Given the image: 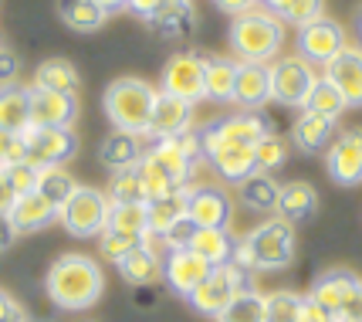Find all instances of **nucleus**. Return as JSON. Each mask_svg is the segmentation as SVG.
Listing matches in <instances>:
<instances>
[{
    "label": "nucleus",
    "mask_w": 362,
    "mask_h": 322,
    "mask_svg": "<svg viewBox=\"0 0 362 322\" xmlns=\"http://www.w3.org/2000/svg\"><path fill=\"white\" fill-rule=\"evenodd\" d=\"M45 292L47 299L64 312H81V309H92L102 292H105V272L98 268V261L88 255H62L51 272L45 278Z\"/></svg>",
    "instance_id": "obj_1"
},
{
    "label": "nucleus",
    "mask_w": 362,
    "mask_h": 322,
    "mask_svg": "<svg viewBox=\"0 0 362 322\" xmlns=\"http://www.w3.org/2000/svg\"><path fill=\"white\" fill-rule=\"evenodd\" d=\"M234 265L244 272H281L295 261V224L284 217H268L234 248Z\"/></svg>",
    "instance_id": "obj_2"
},
{
    "label": "nucleus",
    "mask_w": 362,
    "mask_h": 322,
    "mask_svg": "<svg viewBox=\"0 0 362 322\" xmlns=\"http://www.w3.org/2000/svg\"><path fill=\"white\" fill-rule=\"evenodd\" d=\"M230 51L240 62L268 64L284 45V21L271 14L268 7H254L247 14H237L230 24Z\"/></svg>",
    "instance_id": "obj_3"
},
{
    "label": "nucleus",
    "mask_w": 362,
    "mask_h": 322,
    "mask_svg": "<svg viewBox=\"0 0 362 322\" xmlns=\"http://www.w3.org/2000/svg\"><path fill=\"white\" fill-rule=\"evenodd\" d=\"M159 88H153L149 81L142 79H115L102 96V109L109 115V122L119 132H136L146 136L149 129V115L156 105Z\"/></svg>",
    "instance_id": "obj_4"
},
{
    "label": "nucleus",
    "mask_w": 362,
    "mask_h": 322,
    "mask_svg": "<svg viewBox=\"0 0 362 322\" xmlns=\"http://www.w3.org/2000/svg\"><path fill=\"white\" fill-rule=\"evenodd\" d=\"M109 193L95 190V187H78L68 197V204L58 210V221L75 238H98L109 224Z\"/></svg>",
    "instance_id": "obj_5"
},
{
    "label": "nucleus",
    "mask_w": 362,
    "mask_h": 322,
    "mask_svg": "<svg viewBox=\"0 0 362 322\" xmlns=\"http://www.w3.org/2000/svg\"><path fill=\"white\" fill-rule=\"evenodd\" d=\"M268 68H271V102L291 105V109H305V102H308V96H312V88L318 85L322 75H315V68L301 54H284Z\"/></svg>",
    "instance_id": "obj_6"
},
{
    "label": "nucleus",
    "mask_w": 362,
    "mask_h": 322,
    "mask_svg": "<svg viewBox=\"0 0 362 322\" xmlns=\"http://www.w3.org/2000/svg\"><path fill=\"white\" fill-rule=\"evenodd\" d=\"M247 275L240 265H234V261H227V265H217L214 272L206 275L204 282L193 289V295H189V306L197 309L200 316H221L223 309L230 306V299L234 295H240L244 289H251L247 285Z\"/></svg>",
    "instance_id": "obj_7"
},
{
    "label": "nucleus",
    "mask_w": 362,
    "mask_h": 322,
    "mask_svg": "<svg viewBox=\"0 0 362 322\" xmlns=\"http://www.w3.org/2000/svg\"><path fill=\"white\" fill-rule=\"evenodd\" d=\"M153 160L170 173V177L187 187L189 173L197 170V163L204 160V143H200V132H180V136H170V139H153V146L146 149Z\"/></svg>",
    "instance_id": "obj_8"
},
{
    "label": "nucleus",
    "mask_w": 362,
    "mask_h": 322,
    "mask_svg": "<svg viewBox=\"0 0 362 322\" xmlns=\"http://www.w3.org/2000/svg\"><path fill=\"white\" fill-rule=\"evenodd\" d=\"M204 79H206V58L197 51H176L170 62L163 64V88L166 96L187 98V102H200L204 96Z\"/></svg>",
    "instance_id": "obj_9"
},
{
    "label": "nucleus",
    "mask_w": 362,
    "mask_h": 322,
    "mask_svg": "<svg viewBox=\"0 0 362 322\" xmlns=\"http://www.w3.org/2000/svg\"><path fill=\"white\" fill-rule=\"evenodd\" d=\"M346 45L349 41H346L342 24L325 14L318 17V21H312V24L298 28V54L308 64H329Z\"/></svg>",
    "instance_id": "obj_10"
},
{
    "label": "nucleus",
    "mask_w": 362,
    "mask_h": 322,
    "mask_svg": "<svg viewBox=\"0 0 362 322\" xmlns=\"http://www.w3.org/2000/svg\"><path fill=\"white\" fill-rule=\"evenodd\" d=\"M24 143H28V163L31 166H64V160L75 156L78 139L71 129H24Z\"/></svg>",
    "instance_id": "obj_11"
},
{
    "label": "nucleus",
    "mask_w": 362,
    "mask_h": 322,
    "mask_svg": "<svg viewBox=\"0 0 362 322\" xmlns=\"http://www.w3.org/2000/svg\"><path fill=\"white\" fill-rule=\"evenodd\" d=\"M200 143H204V160L217 170V177L230 180V183H240L257 170L254 166V146L223 143V139H214V136H204V132H200Z\"/></svg>",
    "instance_id": "obj_12"
},
{
    "label": "nucleus",
    "mask_w": 362,
    "mask_h": 322,
    "mask_svg": "<svg viewBox=\"0 0 362 322\" xmlns=\"http://www.w3.org/2000/svg\"><path fill=\"white\" fill-rule=\"evenodd\" d=\"M325 170L339 187H359L362 183V129H349L335 136L325 153Z\"/></svg>",
    "instance_id": "obj_13"
},
{
    "label": "nucleus",
    "mask_w": 362,
    "mask_h": 322,
    "mask_svg": "<svg viewBox=\"0 0 362 322\" xmlns=\"http://www.w3.org/2000/svg\"><path fill=\"white\" fill-rule=\"evenodd\" d=\"M210 272H214V265L204 261L193 248H173L170 255L163 258V278H166V285H170L176 295H183V299H189L193 289H197Z\"/></svg>",
    "instance_id": "obj_14"
},
{
    "label": "nucleus",
    "mask_w": 362,
    "mask_h": 322,
    "mask_svg": "<svg viewBox=\"0 0 362 322\" xmlns=\"http://www.w3.org/2000/svg\"><path fill=\"white\" fill-rule=\"evenodd\" d=\"M274 132L271 119L261 109H240L234 115H223L217 122H210L204 129V136H214V139H223V143H244V146H254L261 136Z\"/></svg>",
    "instance_id": "obj_15"
},
{
    "label": "nucleus",
    "mask_w": 362,
    "mask_h": 322,
    "mask_svg": "<svg viewBox=\"0 0 362 322\" xmlns=\"http://www.w3.org/2000/svg\"><path fill=\"white\" fill-rule=\"evenodd\" d=\"M325 81L339 88L349 109H362V45H346L329 64H325Z\"/></svg>",
    "instance_id": "obj_16"
},
{
    "label": "nucleus",
    "mask_w": 362,
    "mask_h": 322,
    "mask_svg": "<svg viewBox=\"0 0 362 322\" xmlns=\"http://www.w3.org/2000/svg\"><path fill=\"white\" fill-rule=\"evenodd\" d=\"M78 119V98L64 92H47L31 85V126L34 129H71Z\"/></svg>",
    "instance_id": "obj_17"
},
{
    "label": "nucleus",
    "mask_w": 362,
    "mask_h": 322,
    "mask_svg": "<svg viewBox=\"0 0 362 322\" xmlns=\"http://www.w3.org/2000/svg\"><path fill=\"white\" fill-rule=\"evenodd\" d=\"M187 217L197 227H230L234 204H230V197L221 187H189Z\"/></svg>",
    "instance_id": "obj_18"
},
{
    "label": "nucleus",
    "mask_w": 362,
    "mask_h": 322,
    "mask_svg": "<svg viewBox=\"0 0 362 322\" xmlns=\"http://www.w3.org/2000/svg\"><path fill=\"white\" fill-rule=\"evenodd\" d=\"M189 126H193V102L159 92L156 105H153V115H149L146 136H149V139H170V136L187 132Z\"/></svg>",
    "instance_id": "obj_19"
},
{
    "label": "nucleus",
    "mask_w": 362,
    "mask_h": 322,
    "mask_svg": "<svg viewBox=\"0 0 362 322\" xmlns=\"http://www.w3.org/2000/svg\"><path fill=\"white\" fill-rule=\"evenodd\" d=\"M234 102L240 109H261L271 102V68L257 62H237Z\"/></svg>",
    "instance_id": "obj_20"
},
{
    "label": "nucleus",
    "mask_w": 362,
    "mask_h": 322,
    "mask_svg": "<svg viewBox=\"0 0 362 322\" xmlns=\"http://www.w3.org/2000/svg\"><path fill=\"white\" fill-rule=\"evenodd\" d=\"M11 221H14L17 234H34V231H45V227L58 221V207L37 190L21 193L14 200V207H11Z\"/></svg>",
    "instance_id": "obj_21"
},
{
    "label": "nucleus",
    "mask_w": 362,
    "mask_h": 322,
    "mask_svg": "<svg viewBox=\"0 0 362 322\" xmlns=\"http://www.w3.org/2000/svg\"><path fill=\"white\" fill-rule=\"evenodd\" d=\"M332 139H335V119H329V115L301 109V115L291 122V143L301 153H322L332 146Z\"/></svg>",
    "instance_id": "obj_22"
},
{
    "label": "nucleus",
    "mask_w": 362,
    "mask_h": 322,
    "mask_svg": "<svg viewBox=\"0 0 362 322\" xmlns=\"http://www.w3.org/2000/svg\"><path fill=\"white\" fill-rule=\"evenodd\" d=\"M0 129L4 132H24L31 129V88L24 85H0Z\"/></svg>",
    "instance_id": "obj_23"
},
{
    "label": "nucleus",
    "mask_w": 362,
    "mask_h": 322,
    "mask_svg": "<svg viewBox=\"0 0 362 322\" xmlns=\"http://www.w3.org/2000/svg\"><path fill=\"white\" fill-rule=\"evenodd\" d=\"M142 139L136 136V132H109L105 136V143H102V149H98V160L105 163V170H112V173H119V170H132L136 163L142 160Z\"/></svg>",
    "instance_id": "obj_24"
},
{
    "label": "nucleus",
    "mask_w": 362,
    "mask_h": 322,
    "mask_svg": "<svg viewBox=\"0 0 362 322\" xmlns=\"http://www.w3.org/2000/svg\"><path fill=\"white\" fill-rule=\"evenodd\" d=\"M115 268H119V275L126 278L129 285L146 289V285H153V282L163 278V258H159L156 251H149L146 244H139V248H132Z\"/></svg>",
    "instance_id": "obj_25"
},
{
    "label": "nucleus",
    "mask_w": 362,
    "mask_h": 322,
    "mask_svg": "<svg viewBox=\"0 0 362 322\" xmlns=\"http://www.w3.org/2000/svg\"><path fill=\"white\" fill-rule=\"evenodd\" d=\"M359 278L352 272H342V268H332V272H322L312 282V289H308V295L315 299L318 306H325L332 312V316H339V309H342V302H346V295L352 292V285H356Z\"/></svg>",
    "instance_id": "obj_26"
},
{
    "label": "nucleus",
    "mask_w": 362,
    "mask_h": 322,
    "mask_svg": "<svg viewBox=\"0 0 362 322\" xmlns=\"http://www.w3.org/2000/svg\"><path fill=\"white\" fill-rule=\"evenodd\" d=\"M278 197H281V183L271 177V173L254 170L247 180H240V200H244V207L247 210L274 214V210H278Z\"/></svg>",
    "instance_id": "obj_27"
},
{
    "label": "nucleus",
    "mask_w": 362,
    "mask_h": 322,
    "mask_svg": "<svg viewBox=\"0 0 362 322\" xmlns=\"http://www.w3.org/2000/svg\"><path fill=\"white\" fill-rule=\"evenodd\" d=\"M189 248L204 258V261H210V265L217 268V265H227V261L234 258L237 241L230 238V231H227V227H197Z\"/></svg>",
    "instance_id": "obj_28"
},
{
    "label": "nucleus",
    "mask_w": 362,
    "mask_h": 322,
    "mask_svg": "<svg viewBox=\"0 0 362 322\" xmlns=\"http://www.w3.org/2000/svg\"><path fill=\"white\" fill-rule=\"evenodd\" d=\"M318 210V193L312 183H305V180H295V183H288L281 187V197H278V217L284 221H305V217H312Z\"/></svg>",
    "instance_id": "obj_29"
},
{
    "label": "nucleus",
    "mask_w": 362,
    "mask_h": 322,
    "mask_svg": "<svg viewBox=\"0 0 362 322\" xmlns=\"http://www.w3.org/2000/svg\"><path fill=\"white\" fill-rule=\"evenodd\" d=\"M187 190L189 187H180V190L166 193V197L146 200V217H149V231L153 234H166L176 221L187 217Z\"/></svg>",
    "instance_id": "obj_30"
},
{
    "label": "nucleus",
    "mask_w": 362,
    "mask_h": 322,
    "mask_svg": "<svg viewBox=\"0 0 362 322\" xmlns=\"http://www.w3.org/2000/svg\"><path fill=\"white\" fill-rule=\"evenodd\" d=\"M34 88L78 96V71H75V64L64 62V58H47V62H41L37 71H34Z\"/></svg>",
    "instance_id": "obj_31"
},
{
    "label": "nucleus",
    "mask_w": 362,
    "mask_h": 322,
    "mask_svg": "<svg viewBox=\"0 0 362 322\" xmlns=\"http://www.w3.org/2000/svg\"><path fill=\"white\" fill-rule=\"evenodd\" d=\"M234 81H237V62H230V58H206V79H204L206 98L234 102Z\"/></svg>",
    "instance_id": "obj_32"
},
{
    "label": "nucleus",
    "mask_w": 362,
    "mask_h": 322,
    "mask_svg": "<svg viewBox=\"0 0 362 322\" xmlns=\"http://www.w3.org/2000/svg\"><path fill=\"white\" fill-rule=\"evenodd\" d=\"M58 14L71 31L78 34H92L105 24V11L95 0H58Z\"/></svg>",
    "instance_id": "obj_33"
},
{
    "label": "nucleus",
    "mask_w": 362,
    "mask_h": 322,
    "mask_svg": "<svg viewBox=\"0 0 362 322\" xmlns=\"http://www.w3.org/2000/svg\"><path fill=\"white\" fill-rule=\"evenodd\" d=\"M34 190L41 193V197H47L54 207L62 210L64 204H68V197L78 190V180L71 177L64 166H41L37 170V187Z\"/></svg>",
    "instance_id": "obj_34"
},
{
    "label": "nucleus",
    "mask_w": 362,
    "mask_h": 322,
    "mask_svg": "<svg viewBox=\"0 0 362 322\" xmlns=\"http://www.w3.org/2000/svg\"><path fill=\"white\" fill-rule=\"evenodd\" d=\"M193 21H197L193 7H159L156 14L149 17L153 31L166 41H180V38L193 34Z\"/></svg>",
    "instance_id": "obj_35"
},
{
    "label": "nucleus",
    "mask_w": 362,
    "mask_h": 322,
    "mask_svg": "<svg viewBox=\"0 0 362 322\" xmlns=\"http://www.w3.org/2000/svg\"><path fill=\"white\" fill-rule=\"evenodd\" d=\"M264 7H268L278 21H284V24L305 28V24H312V21L322 17L325 0H264Z\"/></svg>",
    "instance_id": "obj_36"
},
{
    "label": "nucleus",
    "mask_w": 362,
    "mask_h": 322,
    "mask_svg": "<svg viewBox=\"0 0 362 322\" xmlns=\"http://www.w3.org/2000/svg\"><path fill=\"white\" fill-rule=\"evenodd\" d=\"M109 231L129 234V238H139L149 231V217H146V204H112L109 207Z\"/></svg>",
    "instance_id": "obj_37"
},
{
    "label": "nucleus",
    "mask_w": 362,
    "mask_h": 322,
    "mask_svg": "<svg viewBox=\"0 0 362 322\" xmlns=\"http://www.w3.org/2000/svg\"><path fill=\"white\" fill-rule=\"evenodd\" d=\"M136 173L142 180V190H146V200H156V197H166V193L180 190V183H176L163 166H159L149 153H142V160L136 163Z\"/></svg>",
    "instance_id": "obj_38"
},
{
    "label": "nucleus",
    "mask_w": 362,
    "mask_h": 322,
    "mask_svg": "<svg viewBox=\"0 0 362 322\" xmlns=\"http://www.w3.org/2000/svg\"><path fill=\"white\" fill-rule=\"evenodd\" d=\"M217 322H264V295L244 289L240 295L230 299V306L217 316Z\"/></svg>",
    "instance_id": "obj_39"
},
{
    "label": "nucleus",
    "mask_w": 362,
    "mask_h": 322,
    "mask_svg": "<svg viewBox=\"0 0 362 322\" xmlns=\"http://www.w3.org/2000/svg\"><path fill=\"white\" fill-rule=\"evenodd\" d=\"M284 163H288V146H284L278 132H268V136H261L254 143V166L261 173H274V170H281Z\"/></svg>",
    "instance_id": "obj_40"
},
{
    "label": "nucleus",
    "mask_w": 362,
    "mask_h": 322,
    "mask_svg": "<svg viewBox=\"0 0 362 322\" xmlns=\"http://www.w3.org/2000/svg\"><path fill=\"white\" fill-rule=\"evenodd\" d=\"M305 109H308V113H318V115H329V119H339L349 105H346V98L339 96V88H335L332 81L318 79V85L312 88V96H308V102H305Z\"/></svg>",
    "instance_id": "obj_41"
},
{
    "label": "nucleus",
    "mask_w": 362,
    "mask_h": 322,
    "mask_svg": "<svg viewBox=\"0 0 362 322\" xmlns=\"http://www.w3.org/2000/svg\"><path fill=\"white\" fill-rule=\"evenodd\" d=\"M109 200L112 204H146V190H142V180H139V173H136V166L112 173Z\"/></svg>",
    "instance_id": "obj_42"
},
{
    "label": "nucleus",
    "mask_w": 362,
    "mask_h": 322,
    "mask_svg": "<svg viewBox=\"0 0 362 322\" xmlns=\"http://www.w3.org/2000/svg\"><path fill=\"white\" fill-rule=\"evenodd\" d=\"M301 295L295 292H271L264 295V322H298Z\"/></svg>",
    "instance_id": "obj_43"
},
{
    "label": "nucleus",
    "mask_w": 362,
    "mask_h": 322,
    "mask_svg": "<svg viewBox=\"0 0 362 322\" xmlns=\"http://www.w3.org/2000/svg\"><path fill=\"white\" fill-rule=\"evenodd\" d=\"M132 248H139V238H129V234H119V231H109V227L98 234V251H102V258H109L112 265H119Z\"/></svg>",
    "instance_id": "obj_44"
},
{
    "label": "nucleus",
    "mask_w": 362,
    "mask_h": 322,
    "mask_svg": "<svg viewBox=\"0 0 362 322\" xmlns=\"http://www.w3.org/2000/svg\"><path fill=\"white\" fill-rule=\"evenodd\" d=\"M11 163H28V143H24V132L0 129V170H7Z\"/></svg>",
    "instance_id": "obj_45"
},
{
    "label": "nucleus",
    "mask_w": 362,
    "mask_h": 322,
    "mask_svg": "<svg viewBox=\"0 0 362 322\" xmlns=\"http://www.w3.org/2000/svg\"><path fill=\"white\" fill-rule=\"evenodd\" d=\"M4 177L14 187L17 197H21V193H31L34 187H37V166H31V163H11V166L4 170Z\"/></svg>",
    "instance_id": "obj_46"
},
{
    "label": "nucleus",
    "mask_w": 362,
    "mask_h": 322,
    "mask_svg": "<svg viewBox=\"0 0 362 322\" xmlns=\"http://www.w3.org/2000/svg\"><path fill=\"white\" fill-rule=\"evenodd\" d=\"M335 322H362V278L346 295V302H342V309H339Z\"/></svg>",
    "instance_id": "obj_47"
},
{
    "label": "nucleus",
    "mask_w": 362,
    "mask_h": 322,
    "mask_svg": "<svg viewBox=\"0 0 362 322\" xmlns=\"http://www.w3.org/2000/svg\"><path fill=\"white\" fill-rule=\"evenodd\" d=\"M193 231H197V224L189 221V217H183V221H176L166 234H163V241H166V248L173 251V248H189V241H193Z\"/></svg>",
    "instance_id": "obj_48"
},
{
    "label": "nucleus",
    "mask_w": 362,
    "mask_h": 322,
    "mask_svg": "<svg viewBox=\"0 0 362 322\" xmlns=\"http://www.w3.org/2000/svg\"><path fill=\"white\" fill-rule=\"evenodd\" d=\"M298 322H335L325 306H318L312 295H301V312H298Z\"/></svg>",
    "instance_id": "obj_49"
},
{
    "label": "nucleus",
    "mask_w": 362,
    "mask_h": 322,
    "mask_svg": "<svg viewBox=\"0 0 362 322\" xmlns=\"http://www.w3.org/2000/svg\"><path fill=\"white\" fill-rule=\"evenodd\" d=\"M17 71H21V62H17L14 51L0 48V85H11L17 79Z\"/></svg>",
    "instance_id": "obj_50"
},
{
    "label": "nucleus",
    "mask_w": 362,
    "mask_h": 322,
    "mask_svg": "<svg viewBox=\"0 0 362 322\" xmlns=\"http://www.w3.org/2000/svg\"><path fill=\"white\" fill-rule=\"evenodd\" d=\"M214 4L221 7L223 14H234L237 17V14H247V11H254L261 0H214Z\"/></svg>",
    "instance_id": "obj_51"
},
{
    "label": "nucleus",
    "mask_w": 362,
    "mask_h": 322,
    "mask_svg": "<svg viewBox=\"0 0 362 322\" xmlns=\"http://www.w3.org/2000/svg\"><path fill=\"white\" fill-rule=\"evenodd\" d=\"M14 241H17V227H14V221H11V214H0V251L11 248Z\"/></svg>",
    "instance_id": "obj_52"
},
{
    "label": "nucleus",
    "mask_w": 362,
    "mask_h": 322,
    "mask_svg": "<svg viewBox=\"0 0 362 322\" xmlns=\"http://www.w3.org/2000/svg\"><path fill=\"white\" fill-rule=\"evenodd\" d=\"M159 7H163V0H129L126 11H132V14H139V17H146V21H149Z\"/></svg>",
    "instance_id": "obj_53"
},
{
    "label": "nucleus",
    "mask_w": 362,
    "mask_h": 322,
    "mask_svg": "<svg viewBox=\"0 0 362 322\" xmlns=\"http://www.w3.org/2000/svg\"><path fill=\"white\" fill-rule=\"evenodd\" d=\"M17 193L14 187L7 183V177H4V170H0V214H11V207H14Z\"/></svg>",
    "instance_id": "obj_54"
},
{
    "label": "nucleus",
    "mask_w": 362,
    "mask_h": 322,
    "mask_svg": "<svg viewBox=\"0 0 362 322\" xmlns=\"http://www.w3.org/2000/svg\"><path fill=\"white\" fill-rule=\"evenodd\" d=\"M14 312H17V302L11 299V295H7V292H0V322H4V319H11Z\"/></svg>",
    "instance_id": "obj_55"
},
{
    "label": "nucleus",
    "mask_w": 362,
    "mask_h": 322,
    "mask_svg": "<svg viewBox=\"0 0 362 322\" xmlns=\"http://www.w3.org/2000/svg\"><path fill=\"white\" fill-rule=\"evenodd\" d=\"M95 4L105 11V17H109V14H119V11H126V7H129V0H95Z\"/></svg>",
    "instance_id": "obj_56"
},
{
    "label": "nucleus",
    "mask_w": 362,
    "mask_h": 322,
    "mask_svg": "<svg viewBox=\"0 0 362 322\" xmlns=\"http://www.w3.org/2000/svg\"><path fill=\"white\" fill-rule=\"evenodd\" d=\"M163 7H193V0H163Z\"/></svg>",
    "instance_id": "obj_57"
},
{
    "label": "nucleus",
    "mask_w": 362,
    "mask_h": 322,
    "mask_svg": "<svg viewBox=\"0 0 362 322\" xmlns=\"http://www.w3.org/2000/svg\"><path fill=\"white\" fill-rule=\"evenodd\" d=\"M4 322H28V319H24V312H21V309H17L14 316H11V319H4Z\"/></svg>",
    "instance_id": "obj_58"
},
{
    "label": "nucleus",
    "mask_w": 362,
    "mask_h": 322,
    "mask_svg": "<svg viewBox=\"0 0 362 322\" xmlns=\"http://www.w3.org/2000/svg\"><path fill=\"white\" fill-rule=\"evenodd\" d=\"M359 38H362V11H359Z\"/></svg>",
    "instance_id": "obj_59"
},
{
    "label": "nucleus",
    "mask_w": 362,
    "mask_h": 322,
    "mask_svg": "<svg viewBox=\"0 0 362 322\" xmlns=\"http://www.w3.org/2000/svg\"><path fill=\"white\" fill-rule=\"evenodd\" d=\"M261 4H264V0H261Z\"/></svg>",
    "instance_id": "obj_60"
},
{
    "label": "nucleus",
    "mask_w": 362,
    "mask_h": 322,
    "mask_svg": "<svg viewBox=\"0 0 362 322\" xmlns=\"http://www.w3.org/2000/svg\"><path fill=\"white\" fill-rule=\"evenodd\" d=\"M0 48H4V45H0Z\"/></svg>",
    "instance_id": "obj_61"
}]
</instances>
